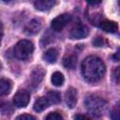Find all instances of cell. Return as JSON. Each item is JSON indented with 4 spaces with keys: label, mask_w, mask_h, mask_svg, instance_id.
Returning <instances> with one entry per match:
<instances>
[{
    "label": "cell",
    "mask_w": 120,
    "mask_h": 120,
    "mask_svg": "<svg viewBox=\"0 0 120 120\" xmlns=\"http://www.w3.org/2000/svg\"><path fill=\"white\" fill-rule=\"evenodd\" d=\"M77 91L75 88L73 87H69L68 89V91L66 92V95H65V99H66V104L68 108L72 109L76 106L77 104Z\"/></svg>",
    "instance_id": "obj_7"
},
{
    "label": "cell",
    "mask_w": 120,
    "mask_h": 120,
    "mask_svg": "<svg viewBox=\"0 0 120 120\" xmlns=\"http://www.w3.org/2000/svg\"><path fill=\"white\" fill-rule=\"evenodd\" d=\"M106 68L103 61L95 55L86 57L82 64V74L88 82H98L105 74Z\"/></svg>",
    "instance_id": "obj_1"
},
{
    "label": "cell",
    "mask_w": 120,
    "mask_h": 120,
    "mask_svg": "<svg viewBox=\"0 0 120 120\" xmlns=\"http://www.w3.org/2000/svg\"><path fill=\"white\" fill-rule=\"evenodd\" d=\"M58 57V52L54 49V48H51L49 50H47L43 55V58L48 62V63H55V61L57 60Z\"/></svg>",
    "instance_id": "obj_13"
},
{
    "label": "cell",
    "mask_w": 120,
    "mask_h": 120,
    "mask_svg": "<svg viewBox=\"0 0 120 120\" xmlns=\"http://www.w3.org/2000/svg\"><path fill=\"white\" fill-rule=\"evenodd\" d=\"M74 119L75 120H91L90 117H88L87 115H84V114H76L74 116Z\"/></svg>",
    "instance_id": "obj_22"
},
{
    "label": "cell",
    "mask_w": 120,
    "mask_h": 120,
    "mask_svg": "<svg viewBox=\"0 0 120 120\" xmlns=\"http://www.w3.org/2000/svg\"><path fill=\"white\" fill-rule=\"evenodd\" d=\"M40 28H41L40 22L37 19H33L26 24V26L24 28V32L27 35H35L40 30Z\"/></svg>",
    "instance_id": "obj_9"
},
{
    "label": "cell",
    "mask_w": 120,
    "mask_h": 120,
    "mask_svg": "<svg viewBox=\"0 0 120 120\" xmlns=\"http://www.w3.org/2000/svg\"><path fill=\"white\" fill-rule=\"evenodd\" d=\"M93 44H94V46H96V47H101V46H103V44H104V39H103L101 37H97V38H94Z\"/></svg>",
    "instance_id": "obj_20"
},
{
    "label": "cell",
    "mask_w": 120,
    "mask_h": 120,
    "mask_svg": "<svg viewBox=\"0 0 120 120\" xmlns=\"http://www.w3.org/2000/svg\"><path fill=\"white\" fill-rule=\"evenodd\" d=\"M118 70H119V68H116V70H115V77H116V82H118Z\"/></svg>",
    "instance_id": "obj_24"
},
{
    "label": "cell",
    "mask_w": 120,
    "mask_h": 120,
    "mask_svg": "<svg viewBox=\"0 0 120 120\" xmlns=\"http://www.w3.org/2000/svg\"><path fill=\"white\" fill-rule=\"evenodd\" d=\"M51 80H52V83L54 86L59 87V86H61V85H63L64 81H65V78H64V75H63L61 72L55 71L54 73H52Z\"/></svg>",
    "instance_id": "obj_16"
},
{
    "label": "cell",
    "mask_w": 120,
    "mask_h": 120,
    "mask_svg": "<svg viewBox=\"0 0 120 120\" xmlns=\"http://www.w3.org/2000/svg\"><path fill=\"white\" fill-rule=\"evenodd\" d=\"M55 5V2L53 0H38L34 2V6L37 9L45 11L51 9Z\"/></svg>",
    "instance_id": "obj_10"
},
{
    "label": "cell",
    "mask_w": 120,
    "mask_h": 120,
    "mask_svg": "<svg viewBox=\"0 0 120 120\" xmlns=\"http://www.w3.org/2000/svg\"><path fill=\"white\" fill-rule=\"evenodd\" d=\"M111 118H112V120H119L120 114H119V107H118V105H116V106L112 110Z\"/></svg>",
    "instance_id": "obj_19"
},
{
    "label": "cell",
    "mask_w": 120,
    "mask_h": 120,
    "mask_svg": "<svg viewBox=\"0 0 120 120\" xmlns=\"http://www.w3.org/2000/svg\"><path fill=\"white\" fill-rule=\"evenodd\" d=\"M87 35H88V29L82 23H77L72 28V30L70 32V38H76V39L83 38Z\"/></svg>",
    "instance_id": "obj_6"
},
{
    "label": "cell",
    "mask_w": 120,
    "mask_h": 120,
    "mask_svg": "<svg viewBox=\"0 0 120 120\" xmlns=\"http://www.w3.org/2000/svg\"><path fill=\"white\" fill-rule=\"evenodd\" d=\"M76 64H77V57L76 55L74 54H69L68 56H66L63 60V65L66 68H68V69H73L75 68L76 67Z\"/></svg>",
    "instance_id": "obj_14"
},
{
    "label": "cell",
    "mask_w": 120,
    "mask_h": 120,
    "mask_svg": "<svg viewBox=\"0 0 120 120\" xmlns=\"http://www.w3.org/2000/svg\"><path fill=\"white\" fill-rule=\"evenodd\" d=\"M99 27L108 32V33H115L118 29V25L115 22L113 21H109V20H105L99 22Z\"/></svg>",
    "instance_id": "obj_11"
},
{
    "label": "cell",
    "mask_w": 120,
    "mask_h": 120,
    "mask_svg": "<svg viewBox=\"0 0 120 120\" xmlns=\"http://www.w3.org/2000/svg\"><path fill=\"white\" fill-rule=\"evenodd\" d=\"M16 120H36V118L31 114H21L17 116Z\"/></svg>",
    "instance_id": "obj_21"
},
{
    "label": "cell",
    "mask_w": 120,
    "mask_h": 120,
    "mask_svg": "<svg viewBox=\"0 0 120 120\" xmlns=\"http://www.w3.org/2000/svg\"><path fill=\"white\" fill-rule=\"evenodd\" d=\"M43 77H44V70L40 67H37L32 71V74H31V84L34 87L38 86L41 82Z\"/></svg>",
    "instance_id": "obj_8"
},
{
    "label": "cell",
    "mask_w": 120,
    "mask_h": 120,
    "mask_svg": "<svg viewBox=\"0 0 120 120\" xmlns=\"http://www.w3.org/2000/svg\"><path fill=\"white\" fill-rule=\"evenodd\" d=\"M0 69H1V64H0Z\"/></svg>",
    "instance_id": "obj_26"
},
{
    "label": "cell",
    "mask_w": 120,
    "mask_h": 120,
    "mask_svg": "<svg viewBox=\"0 0 120 120\" xmlns=\"http://www.w3.org/2000/svg\"><path fill=\"white\" fill-rule=\"evenodd\" d=\"M34 52V45L31 41L22 39L20 40L14 47V55L20 60H25L31 56Z\"/></svg>",
    "instance_id": "obj_3"
},
{
    "label": "cell",
    "mask_w": 120,
    "mask_h": 120,
    "mask_svg": "<svg viewBox=\"0 0 120 120\" xmlns=\"http://www.w3.org/2000/svg\"><path fill=\"white\" fill-rule=\"evenodd\" d=\"M45 120H63V116L58 112H51L46 116Z\"/></svg>",
    "instance_id": "obj_18"
},
{
    "label": "cell",
    "mask_w": 120,
    "mask_h": 120,
    "mask_svg": "<svg viewBox=\"0 0 120 120\" xmlns=\"http://www.w3.org/2000/svg\"><path fill=\"white\" fill-rule=\"evenodd\" d=\"M85 106L87 110L94 115H101L107 107L105 100L97 96L88 97L85 99Z\"/></svg>",
    "instance_id": "obj_2"
},
{
    "label": "cell",
    "mask_w": 120,
    "mask_h": 120,
    "mask_svg": "<svg viewBox=\"0 0 120 120\" xmlns=\"http://www.w3.org/2000/svg\"><path fill=\"white\" fill-rule=\"evenodd\" d=\"M112 58L114 59V61H118V60H119V52H118V51L115 52L114 55H112Z\"/></svg>",
    "instance_id": "obj_23"
},
{
    "label": "cell",
    "mask_w": 120,
    "mask_h": 120,
    "mask_svg": "<svg viewBox=\"0 0 120 120\" xmlns=\"http://www.w3.org/2000/svg\"><path fill=\"white\" fill-rule=\"evenodd\" d=\"M30 100V95L26 90H19L13 97V103L18 108H24Z\"/></svg>",
    "instance_id": "obj_5"
},
{
    "label": "cell",
    "mask_w": 120,
    "mask_h": 120,
    "mask_svg": "<svg viewBox=\"0 0 120 120\" xmlns=\"http://www.w3.org/2000/svg\"><path fill=\"white\" fill-rule=\"evenodd\" d=\"M70 21H71V15H70V14H68V13H63V14H61V15H58L57 17H55V18L52 21L51 26H52V28L54 31L59 32V31H61Z\"/></svg>",
    "instance_id": "obj_4"
},
{
    "label": "cell",
    "mask_w": 120,
    "mask_h": 120,
    "mask_svg": "<svg viewBox=\"0 0 120 120\" xmlns=\"http://www.w3.org/2000/svg\"><path fill=\"white\" fill-rule=\"evenodd\" d=\"M50 103L48 101V99L45 97H41L39 98H38L35 103H34V110L38 112H40L42 111H44L45 109H47L49 107Z\"/></svg>",
    "instance_id": "obj_12"
},
{
    "label": "cell",
    "mask_w": 120,
    "mask_h": 120,
    "mask_svg": "<svg viewBox=\"0 0 120 120\" xmlns=\"http://www.w3.org/2000/svg\"><path fill=\"white\" fill-rule=\"evenodd\" d=\"M46 98L48 99L50 104H57L61 100V96H60V93L56 91H50L48 92Z\"/></svg>",
    "instance_id": "obj_17"
},
{
    "label": "cell",
    "mask_w": 120,
    "mask_h": 120,
    "mask_svg": "<svg viewBox=\"0 0 120 120\" xmlns=\"http://www.w3.org/2000/svg\"><path fill=\"white\" fill-rule=\"evenodd\" d=\"M11 82L7 79H0V96L8 95L11 90Z\"/></svg>",
    "instance_id": "obj_15"
},
{
    "label": "cell",
    "mask_w": 120,
    "mask_h": 120,
    "mask_svg": "<svg viewBox=\"0 0 120 120\" xmlns=\"http://www.w3.org/2000/svg\"><path fill=\"white\" fill-rule=\"evenodd\" d=\"M0 45H1V35H0Z\"/></svg>",
    "instance_id": "obj_25"
}]
</instances>
